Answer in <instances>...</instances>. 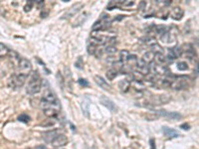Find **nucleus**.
<instances>
[{"mask_svg": "<svg viewBox=\"0 0 199 149\" xmlns=\"http://www.w3.org/2000/svg\"><path fill=\"white\" fill-rule=\"evenodd\" d=\"M42 89V79L37 71L33 72L28 81V85L26 87V93L28 95H36Z\"/></svg>", "mask_w": 199, "mask_h": 149, "instance_id": "obj_1", "label": "nucleus"}, {"mask_svg": "<svg viewBox=\"0 0 199 149\" xmlns=\"http://www.w3.org/2000/svg\"><path fill=\"white\" fill-rule=\"evenodd\" d=\"M40 106L43 109V112L46 116L50 118H55L59 115L60 111H61V103L60 102L53 103H40Z\"/></svg>", "mask_w": 199, "mask_h": 149, "instance_id": "obj_2", "label": "nucleus"}, {"mask_svg": "<svg viewBox=\"0 0 199 149\" xmlns=\"http://www.w3.org/2000/svg\"><path fill=\"white\" fill-rule=\"evenodd\" d=\"M27 78V76H24V74H21L19 73H15L14 74H12V77L8 81V86L11 89H19L25 84Z\"/></svg>", "mask_w": 199, "mask_h": 149, "instance_id": "obj_3", "label": "nucleus"}, {"mask_svg": "<svg viewBox=\"0 0 199 149\" xmlns=\"http://www.w3.org/2000/svg\"><path fill=\"white\" fill-rule=\"evenodd\" d=\"M188 86V79L186 77L180 76V77H175L173 76L171 79L170 83V87L173 90H183Z\"/></svg>", "mask_w": 199, "mask_h": 149, "instance_id": "obj_4", "label": "nucleus"}, {"mask_svg": "<svg viewBox=\"0 0 199 149\" xmlns=\"http://www.w3.org/2000/svg\"><path fill=\"white\" fill-rule=\"evenodd\" d=\"M112 24V19L111 17L108 15V16H104L102 17L101 19L98 20L96 23L94 24L93 26V31H96V32H100L102 30H106L108 29L111 26Z\"/></svg>", "mask_w": 199, "mask_h": 149, "instance_id": "obj_5", "label": "nucleus"}, {"mask_svg": "<svg viewBox=\"0 0 199 149\" xmlns=\"http://www.w3.org/2000/svg\"><path fill=\"white\" fill-rule=\"evenodd\" d=\"M17 69L18 70H17L16 73H19L21 74L28 77V74L32 71V65L30 63V61H28L27 59L21 58L18 65H17Z\"/></svg>", "mask_w": 199, "mask_h": 149, "instance_id": "obj_6", "label": "nucleus"}, {"mask_svg": "<svg viewBox=\"0 0 199 149\" xmlns=\"http://www.w3.org/2000/svg\"><path fill=\"white\" fill-rule=\"evenodd\" d=\"M182 48L180 47H173L171 49L168 50V54L166 57V63H172L174 60H176L177 58H179L182 55Z\"/></svg>", "mask_w": 199, "mask_h": 149, "instance_id": "obj_7", "label": "nucleus"}, {"mask_svg": "<svg viewBox=\"0 0 199 149\" xmlns=\"http://www.w3.org/2000/svg\"><path fill=\"white\" fill-rule=\"evenodd\" d=\"M41 102H43V103H53L59 102V99H58L57 96H56V95H55L50 89H46V90L44 91V93H43Z\"/></svg>", "mask_w": 199, "mask_h": 149, "instance_id": "obj_8", "label": "nucleus"}, {"mask_svg": "<svg viewBox=\"0 0 199 149\" xmlns=\"http://www.w3.org/2000/svg\"><path fill=\"white\" fill-rule=\"evenodd\" d=\"M150 70L152 71V74H163V76H169V71H168L167 66L165 65H153L150 68Z\"/></svg>", "mask_w": 199, "mask_h": 149, "instance_id": "obj_9", "label": "nucleus"}, {"mask_svg": "<svg viewBox=\"0 0 199 149\" xmlns=\"http://www.w3.org/2000/svg\"><path fill=\"white\" fill-rule=\"evenodd\" d=\"M155 112L159 115H162L167 118H171V119H174V120H179L182 118V115H181L180 113L174 112V111H164V109H159V111H156Z\"/></svg>", "mask_w": 199, "mask_h": 149, "instance_id": "obj_10", "label": "nucleus"}, {"mask_svg": "<svg viewBox=\"0 0 199 149\" xmlns=\"http://www.w3.org/2000/svg\"><path fill=\"white\" fill-rule=\"evenodd\" d=\"M68 137L66 136L65 134H59L57 137H56L53 141L51 142V144L53 145L54 147L56 148H58V147H62L64 145H66V144L68 143Z\"/></svg>", "mask_w": 199, "mask_h": 149, "instance_id": "obj_11", "label": "nucleus"}, {"mask_svg": "<svg viewBox=\"0 0 199 149\" xmlns=\"http://www.w3.org/2000/svg\"><path fill=\"white\" fill-rule=\"evenodd\" d=\"M59 134H61V131L59 129H52L49 131H46V132L43 134V139H44L46 142L51 143Z\"/></svg>", "mask_w": 199, "mask_h": 149, "instance_id": "obj_12", "label": "nucleus"}, {"mask_svg": "<svg viewBox=\"0 0 199 149\" xmlns=\"http://www.w3.org/2000/svg\"><path fill=\"white\" fill-rule=\"evenodd\" d=\"M176 31L173 32L172 30H170V31H167L162 34L161 36H160V39L162 40L163 43H166V44H169V43H172V42H175L176 40Z\"/></svg>", "mask_w": 199, "mask_h": 149, "instance_id": "obj_13", "label": "nucleus"}, {"mask_svg": "<svg viewBox=\"0 0 199 149\" xmlns=\"http://www.w3.org/2000/svg\"><path fill=\"white\" fill-rule=\"evenodd\" d=\"M82 7H83V4H81V3L76 4V5L71 7L70 9H69L66 13H65L62 18L63 19H68V18H71V17H74L77 14V13L80 11V9H81Z\"/></svg>", "mask_w": 199, "mask_h": 149, "instance_id": "obj_14", "label": "nucleus"}, {"mask_svg": "<svg viewBox=\"0 0 199 149\" xmlns=\"http://www.w3.org/2000/svg\"><path fill=\"white\" fill-rule=\"evenodd\" d=\"M101 103L106 107L109 108L111 111H112V112H116V107L115 103L112 102V100L109 99L108 98H106V96H102V98H101Z\"/></svg>", "mask_w": 199, "mask_h": 149, "instance_id": "obj_15", "label": "nucleus"}, {"mask_svg": "<svg viewBox=\"0 0 199 149\" xmlns=\"http://www.w3.org/2000/svg\"><path fill=\"white\" fill-rule=\"evenodd\" d=\"M95 82L97 83V85L98 86H100L102 87L103 90H105V91H111V86L108 84V82L107 81H105L104 79L101 77V76H95Z\"/></svg>", "mask_w": 199, "mask_h": 149, "instance_id": "obj_16", "label": "nucleus"}, {"mask_svg": "<svg viewBox=\"0 0 199 149\" xmlns=\"http://www.w3.org/2000/svg\"><path fill=\"white\" fill-rule=\"evenodd\" d=\"M183 14H184V11L182 8H180V7H174L170 13L171 18L174 20H180L183 17Z\"/></svg>", "mask_w": 199, "mask_h": 149, "instance_id": "obj_17", "label": "nucleus"}, {"mask_svg": "<svg viewBox=\"0 0 199 149\" xmlns=\"http://www.w3.org/2000/svg\"><path fill=\"white\" fill-rule=\"evenodd\" d=\"M141 61L144 64L150 66V64H152V62L154 61V53H153V52H151V51L146 52V53H144V56H142Z\"/></svg>", "mask_w": 199, "mask_h": 149, "instance_id": "obj_18", "label": "nucleus"}, {"mask_svg": "<svg viewBox=\"0 0 199 149\" xmlns=\"http://www.w3.org/2000/svg\"><path fill=\"white\" fill-rule=\"evenodd\" d=\"M162 131H163L164 135L167 137H169V138H176V137L179 136V133L177 132L176 130L169 128V127H166V126L162 127Z\"/></svg>", "mask_w": 199, "mask_h": 149, "instance_id": "obj_19", "label": "nucleus"}, {"mask_svg": "<svg viewBox=\"0 0 199 149\" xmlns=\"http://www.w3.org/2000/svg\"><path fill=\"white\" fill-rule=\"evenodd\" d=\"M154 60L157 65H165L167 66L166 63V57L163 55V53H156L154 54Z\"/></svg>", "mask_w": 199, "mask_h": 149, "instance_id": "obj_20", "label": "nucleus"}, {"mask_svg": "<svg viewBox=\"0 0 199 149\" xmlns=\"http://www.w3.org/2000/svg\"><path fill=\"white\" fill-rule=\"evenodd\" d=\"M131 87H132V84L127 80H123L119 83V87L123 93H128L129 89H131Z\"/></svg>", "mask_w": 199, "mask_h": 149, "instance_id": "obj_21", "label": "nucleus"}, {"mask_svg": "<svg viewBox=\"0 0 199 149\" xmlns=\"http://www.w3.org/2000/svg\"><path fill=\"white\" fill-rule=\"evenodd\" d=\"M137 62H138V59H137V57L136 55H129L128 59L127 61V64L128 65V67L131 69L135 70L136 67V65H137Z\"/></svg>", "mask_w": 199, "mask_h": 149, "instance_id": "obj_22", "label": "nucleus"}, {"mask_svg": "<svg viewBox=\"0 0 199 149\" xmlns=\"http://www.w3.org/2000/svg\"><path fill=\"white\" fill-rule=\"evenodd\" d=\"M141 42L144 43L145 45H148L149 47H152V46L155 45V44H157L156 39H155L154 37H152V36H145L144 38H141Z\"/></svg>", "mask_w": 199, "mask_h": 149, "instance_id": "obj_23", "label": "nucleus"}, {"mask_svg": "<svg viewBox=\"0 0 199 149\" xmlns=\"http://www.w3.org/2000/svg\"><path fill=\"white\" fill-rule=\"evenodd\" d=\"M129 52L127 51V50H122L120 52V56H119V61L120 63H123L124 65L127 64V61L128 59V57H129Z\"/></svg>", "mask_w": 199, "mask_h": 149, "instance_id": "obj_24", "label": "nucleus"}, {"mask_svg": "<svg viewBox=\"0 0 199 149\" xmlns=\"http://www.w3.org/2000/svg\"><path fill=\"white\" fill-rule=\"evenodd\" d=\"M118 71H116V69H114V68H112V69H110V70H108L107 71V73H106V77H107V79L109 81H112V80H114V79H116V76H118Z\"/></svg>", "mask_w": 199, "mask_h": 149, "instance_id": "obj_25", "label": "nucleus"}, {"mask_svg": "<svg viewBox=\"0 0 199 149\" xmlns=\"http://www.w3.org/2000/svg\"><path fill=\"white\" fill-rule=\"evenodd\" d=\"M157 80H158V78H157L156 74H154L152 73H149V74H146V76H144V81H148L149 83H155Z\"/></svg>", "mask_w": 199, "mask_h": 149, "instance_id": "obj_26", "label": "nucleus"}, {"mask_svg": "<svg viewBox=\"0 0 199 149\" xmlns=\"http://www.w3.org/2000/svg\"><path fill=\"white\" fill-rule=\"evenodd\" d=\"M8 53H9V50H8V48L5 45H3V44L0 43V58H1V57L7 56Z\"/></svg>", "mask_w": 199, "mask_h": 149, "instance_id": "obj_27", "label": "nucleus"}, {"mask_svg": "<svg viewBox=\"0 0 199 149\" xmlns=\"http://www.w3.org/2000/svg\"><path fill=\"white\" fill-rule=\"evenodd\" d=\"M116 48L115 46H105V53L109 54V55H114L116 53Z\"/></svg>", "mask_w": 199, "mask_h": 149, "instance_id": "obj_28", "label": "nucleus"}, {"mask_svg": "<svg viewBox=\"0 0 199 149\" xmlns=\"http://www.w3.org/2000/svg\"><path fill=\"white\" fill-rule=\"evenodd\" d=\"M88 53L90 54V55H94L95 54V51H96V48H97V45H95L94 43H92V42H89L88 43Z\"/></svg>", "mask_w": 199, "mask_h": 149, "instance_id": "obj_29", "label": "nucleus"}, {"mask_svg": "<svg viewBox=\"0 0 199 149\" xmlns=\"http://www.w3.org/2000/svg\"><path fill=\"white\" fill-rule=\"evenodd\" d=\"M119 4H120L124 7H132L135 5V1H131V0H127V1H119Z\"/></svg>", "mask_w": 199, "mask_h": 149, "instance_id": "obj_30", "label": "nucleus"}, {"mask_svg": "<svg viewBox=\"0 0 199 149\" xmlns=\"http://www.w3.org/2000/svg\"><path fill=\"white\" fill-rule=\"evenodd\" d=\"M18 120L21 122H24V123H27V122H29V120H30V117L27 115L23 113V115H20L18 116Z\"/></svg>", "mask_w": 199, "mask_h": 149, "instance_id": "obj_31", "label": "nucleus"}, {"mask_svg": "<svg viewBox=\"0 0 199 149\" xmlns=\"http://www.w3.org/2000/svg\"><path fill=\"white\" fill-rule=\"evenodd\" d=\"M34 6V1H28L26 3V5L24 6V11L25 12H29L32 9V7Z\"/></svg>", "mask_w": 199, "mask_h": 149, "instance_id": "obj_32", "label": "nucleus"}, {"mask_svg": "<svg viewBox=\"0 0 199 149\" xmlns=\"http://www.w3.org/2000/svg\"><path fill=\"white\" fill-rule=\"evenodd\" d=\"M177 68H178V70H180V71H185V70L188 69V65L184 62H180L177 64Z\"/></svg>", "mask_w": 199, "mask_h": 149, "instance_id": "obj_33", "label": "nucleus"}, {"mask_svg": "<svg viewBox=\"0 0 199 149\" xmlns=\"http://www.w3.org/2000/svg\"><path fill=\"white\" fill-rule=\"evenodd\" d=\"M78 83H79L81 86H84V87H87L89 85V83L86 81V80H83V79H80V80L78 81Z\"/></svg>", "mask_w": 199, "mask_h": 149, "instance_id": "obj_34", "label": "nucleus"}, {"mask_svg": "<svg viewBox=\"0 0 199 149\" xmlns=\"http://www.w3.org/2000/svg\"><path fill=\"white\" fill-rule=\"evenodd\" d=\"M145 5H146V2H144V1L140 2V4H138V9H140V10H144V8H145Z\"/></svg>", "mask_w": 199, "mask_h": 149, "instance_id": "obj_35", "label": "nucleus"}, {"mask_svg": "<svg viewBox=\"0 0 199 149\" xmlns=\"http://www.w3.org/2000/svg\"><path fill=\"white\" fill-rule=\"evenodd\" d=\"M181 127L186 130V129H189V125L188 124H182V125H181Z\"/></svg>", "mask_w": 199, "mask_h": 149, "instance_id": "obj_36", "label": "nucleus"}, {"mask_svg": "<svg viewBox=\"0 0 199 149\" xmlns=\"http://www.w3.org/2000/svg\"><path fill=\"white\" fill-rule=\"evenodd\" d=\"M195 74H198V65H196V68H195Z\"/></svg>", "mask_w": 199, "mask_h": 149, "instance_id": "obj_37", "label": "nucleus"}]
</instances>
